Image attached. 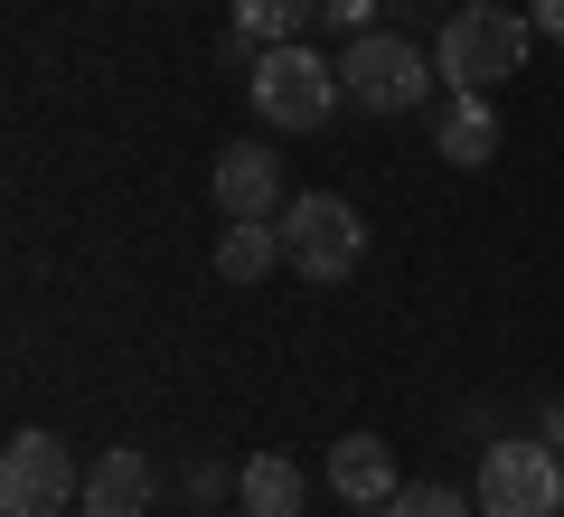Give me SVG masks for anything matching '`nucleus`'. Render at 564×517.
Listing matches in <instances>:
<instances>
[{
  "label": "nucleus",
  "mask_w": 564,
  "mask_h": 517,
  "mask_svg": "<svg viewBox=\"0 0 564 517\" xmlns=\"http://www.w3.org/2000/svg\"><path fill=\"white\" fill-rule=\"evenodd\" d=\"M367 10H377V0H321V20H339L348 39H367Z\"/></svg>",
  "instance_id": "nucleus-15"
},
{
  "label": "nucleus",
  "mask_w": 564,
  "mask_h": 517,
  "mask_svg": "<svg viewBox=\"0 0 564 517\" xmlns=\"http://www.w3.org/2000/svg\"><path fill=\"white\" fill-rule=\"evenodd\" d=\"M311 20H321V0H236V39H254V47L302 39Z\"/></svg>",
  "instance_id": "nucleus-13"
},
{
  "label": "nucleus",
  "mask_w": 564,
  "mask_h": 517,
  "mask_svg": "<svg viewBox=\"0 0 564 517\" xmlns=\"http://www.w3.org/2000/svg\"><path fill=\"white\" fill-rule=\"evenodd\" d=\"M433 151H443L452 170H480V160L499 151V114H489V95H452L443 122H433Z\"/></svg>",
  "instance_id": "nucleus-10"
},
{
  "label": "nucleus",
  "mask_w": 564,
  "mask_h": 517,
  "mask_svg": "<svg viewBox=\"0 0 564 517\" xmlns=\"http://www.w3.org/2000/svg\"><path fill=\"white\" fill-rule=\"evenodd\" d=\"M0 508L10 517H66V508H85V471H76V452H66L57 433H10L0 442Z\"/></svg>",
  "instance_id": "nucleus-2"
},
{
  "label": "nucleus",
  "mask_w": 564,
  "mask_h": 517,
  "mask_svg": "<svg viewBox=\"0 0 564 517\" xmlns=\"http://www.w3.org/2000/svg\"><path fill=\"white\" fill-rule=\"evenodd\" d=\"M329 489H339L348 508H386V498L404 489V480H395V452H386L377 433H348V442H329Z\"/></svg>",
  "instance_id": "nucleus-8"
},
{
  "label": "nucleus",
  "mask_w": 564,
  "mask_h": 517,
  "mask_svg": "<svg viewBox=\"0 0 564 517\" xmlns=\"http://www.w3.org/2000/svg\"><path fill=\"white\" fill-rule=\"evenodd\" d=\"M527 39H536V20H518V10H499V0H470V10H452L443 29V76L452 95H489V85H508L527 66Z\"/></svg>",
  "instance_id": "nucleus-1"
},
{
  "label": "nucleus",
  "mask_w": 564,
  "mask_h": 517,
  "mask_svg": "<svg viewBox=\"0 0 564 517\" xmlns=\"http://www.w3.org/2000/svg\"><path fill=\"white\" fill-rule=\"evenodd\" d=\"M470 498H480V517H555V508H564V461H555V442H489Z\"/></svg>",
  "instance_id": "nucleus-5"
},
{
  "label": "nucleus",
  "mask_w": 564,
  "mask_h": 517,
  "mask_svg": "<svg viewBox=\"0 0 564 517\" xmlns=\"http://www.w3.org/2000/svg\"><path fill=\"white\" fill-rule=\"evenodd\" d=\"M527 20H536V39H555V47H564V0H536Z\"/></svg>",
  "instance_id": "nucleus-16"
},
{
  "label": "nucleus",
  "mask_w": 564,
  "mask_h": 517,
  "mask_svg": "<svg viewBox=\"0 0 564 517\" xmlns=\"http://www.w3.org/2000/svg\"><path fill=\"white\" fill-rule=\"evenodd\" d=\"M329 104H339V66H329V57H311L302 39L263 47V66H254V114L263 122H282V132H321Z\"/></svg>",
  "instance_id": "nucleus-6"
},
{
  "label": "nucleus",
  "mask_w": 564,
  "mask_h": 517,
  "mask_svg": "<svg viewBox=\"0 0 564 517\" xmlns=\"http://www.w3.org/2000/svg\"><path fill=\"white\" fill-rule=\"evenodd\" d=\"M273 255H282V226L273 217H226V236H217V273L226 282H263Z\"/></svg>",
  "instance_id": "nucleus-11"
},
{
  "label": "nucleus",
  "mask_w": 564,
  "mask_h": 517,
  "mask_svg": "<svg viewBox=\"0 0 564 517\" xmlns=\"http://www.w3.org/2000/svg\"><path fill=\"white\" fill-rule=\"evenodd\" d=\"M207 189H217L226 217H282V160L254 151V141H226L217 170H207Z\"/></svg>",
  "instance_id": "nucleus-7"
},
{
  "label": "nucleus",
  "mask_w": 564,
  "mask_h": 517,
  "mask_svg": "<svg viewBox=\"0 0 564 517\" xmlns=\"http://www.w3.org/2000/svg\"><path fill=\"white\" fill-rule=\"evenodd\" d=\"M339 95H358V114H414V104L433 95V57H423L414 39L367 29V39H348V57H339Z\"/></svg>",
  "instance_id": "nucleus-4"
},
{
  "label": "nucleus",
  "mask_w": 564,
  "mask_h": 517,
  "mask_svg": "<svg viewBox=\"0 0 564 517\" xmlns=\"http://www.w3.org/2000/svg\"><path fill=\"white\" fill-rule=\"evenodd\" d=\"M377 517H480V498H462V489H443V480H404V489L386 498Z\"/></svg>",
  "instance_id": "nucleus-14"
},
{
  "label": "nucleus",
  "mask_w": 564,
  "mask_h": 517,
  "mask_svg": "<svg viewBox=\"0 0 564 517\" xmlns=\"http://www.w3.org/2000/svg\"><path fill=\"white\" fill-rule=\"evenodd\" d=\"M236 498L254 517H302V471H292L282 452H254V461H245V480H236Z\"/></svg>",
  "instance_id": "nucleus-12"
},
{
  "label": "nucleus",
  "mask_w": 564,
  "mask_h": 517,
  "mask_svg": "<svg viewBox=\"0 0 564 517\" xmlns=\"http://www.w3.org/2000/svg\"><path fill=\"white\" fill-rule=\"evenodd\" d=\"M141 508H151V461L122 442V452H104L85 471V517H141Z\"/></svg>",
  "instance_id": "nucleus-9"
},
{
  "label": "nucleus",
  "mask_w": 564,
  "mask_h": 517,
  "mask_svg": "<svg viewBox=\"0 0 564 517\" xmlns=\"http://www.w3.org/2000/svg\"><path fill=\"white\" fill-rule=\"evenodd\" d=\"M358 255H367V226H358V207H348V198L311 189V198L282 207V263H292L302 282H339V273H358Z\"/></svg>",
  "instance_id": "nucleus-3"
}]
</instances>
